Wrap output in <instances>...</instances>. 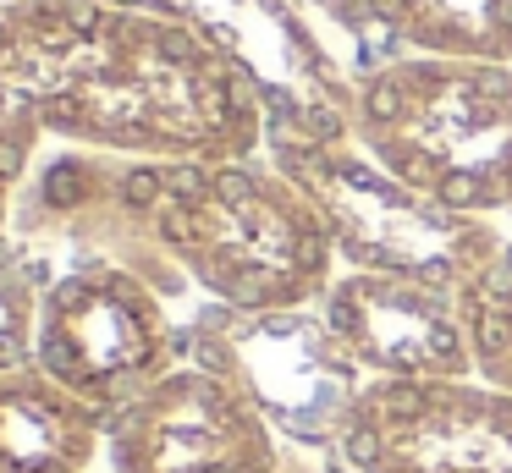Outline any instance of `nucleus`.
Segmentation results:
<instances>
[{"mask_svg":"<svg viewBox=\"0 0 512 473\" xmlns=\"http://www.w3.org/2000/svg\"><path fill=\"white\" fill-rule=\"evenodd\" d=\"M50 363L89 396H116L155 369V325L127 292H72L50 330Z\"/></svg>","mask_w":512,"mask_h":473,"instance_id":"obj_4","label":"nucleus"},{"mask_svg":"<svg viewBox=\"0 0 512 473\" xmlns=\"http://www.w3.org/2000/svg\"><path fill=\"white\" fill-rule=\"evenodd\" d=\"M116 473H281L270 424L210 374L144 391L111 429Z\"/></svg>","mask_w":512,"mask_h":473,"instance_id":"obj_2","label":"nucleus"},{"mask_svg":"<svg viewBox=\"0 0 512 473\" xmlns=\"http://www.w3.org/2000/svg\"><path fill=\"white\" fill-rule=\"evenodd\" d=\"M281 473H331V468H281Z\"/></svg>","mask_w":512,"mask_h":473,"instance_id":"obj_6","label":"nucleus"},{"mask_svg":"<svg viewBox=\"0 0 512 473\" xmlns=\"http://www.w3.org/2000/svg\"><path fill=\"white\" fill-rule=\"evenodd\" d=\"M331 336L353 352V363L380 369V380H463L474 363L463 319L419 281H347L331 297Z\"/></svg>","mask_w":512,"mask_h":473,"instance_id":"obj_3","label":"nucleus"},{"mask_svg":"<svg viewBox=\"0 0 512 473\" xmlns=\"http://www.w3.org/2000/svg\"><path fill=\"white\" fill-rule=\"evenodd\" d=\"M347 473H512V391L375 380L336 429Z\"/></svg>","mask_w":512,"mask_h":473,"instance_id":"obj_1","label":"nucleus"},{"mask_svg":"<svg viewBox=\"0 0 512 473\" xmlns=\"http://www.w3.org/2000/svg\"><path fill=\"white\" fill-rule=\"evenodd\" d=\"M89 457V413H72L56 396L0 402V468L6 473H72Z\"/></svg>","mask_w":512,"mask_h":473,"instance_id":"obj_5","label":"nucleus"}]
</instances>
